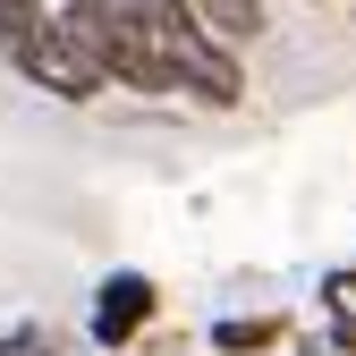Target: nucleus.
<instances>
[{
    "instance_id": "obj_4",
    "label": "nucleus",
    "mask_w": 356,
    "mask_h": 356,
    "mask_svg": "<svg viewBox=\"0 0 356 356\" xmlns=\"http://www.w3.org/2000/svg\"><path fill=\"white\" fill-rule=\"evenodd\" d=\"M153 331H161V280L136 272V263H111V272L94 280V297H85V339H94L102 356H127Z\"/></svg>"
},
{
    "instance_id": "obj_7",
    "label": "nucleus",
    "mask_w": 356,
    "mask_h": 356,
    "mask_svg": "<svg viewBox=\"0 0 356 356\" xmlns=\"http://www.w3.org/2000/svg\"><path fill=\"white\" fill-rule=\"evenodd\" d=\"M0 356H68V339L51 323H0Z\"/></svg>"
},
{
    "instance_id": "obj_10",
    "label": "nucleus",
    "mask_w": 356,
    "mask_h": 356,
    "mask_svg": "<svg viewBox=\"0 0 356 356\" xmlns=\"http://www.w3.org/2000/svg\"><path fill=\"white\" fill-rule=\"evenodd\" d=\"M127 356H187V339H136Z\"/></svg>"
},
{
    "instance_id": "obj_11",
    "label": "nucleus",
    "mask_w": 356,
    "mask_h": 356,
    "mask_svg": "<svg viewBox=\"0 0 356 356\" xmlns=\"http://www.w3.org/2000/svg\"><path fill=\"white\" fill-rule=\"evenodd\" d=\"M305 9H331V0H305Z\"/></svg>"
},
{
    "instance_id": "obj_6",
    "label": "nucleus",
    "mask_w": 356,
    "mask_h": 356,
    "mask_svg": "<svg viewBox=\"0 0 356 356\" xmlns=\"http://www.w3.org/2000/svg\"><path fill=\"white\" fill-rule=\"evenodd\" d=\"M314 331L339 339V348H356V254L331 263V272L314 280Z\"/></svg>"
},
{
    "instance_id": "obj_1",
    "label": "nucleus",
    "mask_w": 356,
    "mask_h": 356,
    "mask_svg": "<svg viewBox=\"0 0 356 356\" xmlns=\"http://www.w3.org/2000/svg\"><path fill=\"white\" fill-rule=\"evenodd\" d=\"M60 17L85 34L119 94H170L161 76V0H60Z\"/></svg>"
},
{
    "instance_id": "obj_9",
    "label": "nucleus",
    "mask_w": 356,
    "mask_h": 356,
    "mask_svg": "<svg viewBox=\"0 0 356 356\" xmlns=\"http://www.w3.org/2000/svg\"><path fill=\"white\" fill-rule=\"evenodd\" d=\"M289 356H356V348H339V339H323V331H297Z\"/></svg>"
},
{
    "instance_id": "obj_8",
    "label": "nucleus",
    "mask_w": 356,
    "mask_h": 356,
    "mask_svg": "<svg viewBox=\"0 0 356 356\" xmlns=\"http://www.w3.org/2000/svg\"><path fill=\"white\" fill-rule=\"evenodd\" d=\"M42 9H60V0H0V42H9L17 26H34Z\"/></svg>"
},
{
    "instance_id": "obj_12",
    "label": "nucleus",
    "mask_w": 356,
    "mask_h": 356,
    "mask_svg": "<svg viewBox=\"0 0 356 356\" xmlns=\"http://www.w3.org/2000/svg\"><path fill=\"white\" fill-rule=\"evenodd\" d=\"M348 17H356V0H348Z\"/></svg>"
},
{
    "instance_id": "obj_3",
    "label": "nucleus",
    "mask_w": 356,
    "mask_h": 356,
    "mask_svg": "<svg viewBox=\"0 0 356 356\" xmlns=\"http://www.w3.org/2000/svg\"><path fill=\"white\" fill-rule=\"evenodd\" d=\"M9 68L34 85V94H51V102H68V111H85V102H102L111 94V76H102V60L85 51V34L60 17V9H42L34 26H17L9 34Z\"/></svg>"
},
{
    "instance_id": "obj_5",
    "label": "nucleus",
    "mask_w": 356,
    "mask_h": 356,
    "mask_svg": "<svg viewBox=\"0 0 356 356\" xmlns=\"http://www.w3.org/2000/svg\"><path fill=\"white\" fill-rule=\"evenodd\" d=\"M297 339V323L280 314V305H254V314H220V323H204V348L212 356H280Z\"/></svg>"
},
{
    "instance_id": "obj_2",
    "label": "nucleus",
    "mask_w": 356,
    "mask_h": 356,
    "mask_svg": "<svg viewBox=\"0 0 356 356\" xmlns=\"http://www.w3.org/2000/svg\"><path fill=\"white\" fill-rule=\"evenodd\" d=\"M161 76H170V94H187L204 111H238L246 102V51L195 0H161Z\"/></svg>"
}]
</instances>
